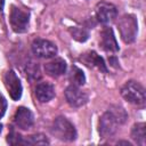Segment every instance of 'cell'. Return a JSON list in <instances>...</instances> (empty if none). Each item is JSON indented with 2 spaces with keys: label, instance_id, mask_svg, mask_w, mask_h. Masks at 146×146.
I'll return each mask as SVG.
<instances>
[{
  "label": "cell",
  "instance_id": "1",
  "mask_svg": "<svg viewBox=\"0 0 146 146\" xmlns=\"http://www.w3.org/2000/svg\"><path fill=\"white\" fill-rule=\"evenodd\" d=\"M128 119L125 110L119 105H112L99 119L98 131L102 138H108L113 136L119 125L123 124Z\"/></svg>",
  "mask_w": 146,
  "mask_h": 146
},
{
  "label": "cell",
  "instance_id": "2",
  "mask_svg": "<svg viewBox=\"0 0 146 146\" xmlns=\"http://www.w3.org/2000/svg\"><path fill=\"white\" fill-rule=\"evenodd\" d=\"M121 95L127 102L137 106H144L146 103L145 88L140 83L132 80L127 81L123 84L121 88Z\"/></svg>",
  "mask_w": 146,
  "mask_h": 146
},
{
  "label": "cell",
  "instance_id": "3",
  "mask_svg": "<svg viewBox=\"0 0 146 146\" xmlns=\"http://www.w3.org/2000/svg\"><path fill=\"white\" fill-rule=\"evenodd\" d=\"M117 30L120 32L121 39L125 43H132L138 33V23L133 15L125 14L121 16L117 21Z\"/></svg>",
  "mask_w": 146,
  "mask_h": 146
},
{
  "label": "cell",
  "instance_id": "4",
  "mask_svg": "<svg viewBox=\"0 0 146 146\" xmlns=\"http://www.w3.org/2000/svg\"><path fill=\"white\" fill-rule=\"evenodd\" d=\"M51 133L63 141H73L76 139L78 135L73 123H71L64 116H58L54 120L51 125Z\"/></svg>",
  "mask_w": 146,
  "mask_h": 146
},
{
  "label": "cell",
  "instance_id": "5",
  "mask_svg": "<svg viewBox=\"0 0 146 146\" xmlns=\"http://www.w3.org/2000/svg\"><path fill=\"white\" fill-rule=\"evenodd\" d=\"M10 25L16 33H24L29 29L30 14L29 11H24L18 7L13 6L9 16Z\"/></svg>",
  "mask_w": 146,
  "mask_h": 146
},
{
  "label": "cell",
  "instance_id": "6",
  "mask_svg": "<svg viewBox=\"0 0 146 146\" xmlns=\"http://www.w3.org/2000/svg\"><path fill=\"white\" fill-rule=\"evenodd\" d=\"M32 52L39 58H52L57 55V47L49 40L35 39L31 46Z\"/></svg>",
  "mask_w": 146,
  "mask_h": 146
},
{
  "label": "cell",
  "instance_id": "7",
  "mask_svg": "<svg viewBox=\"0 0 146 146\" xmlns=\"http://www.w3.org/2000/svg\"><path fill=\"white\" fill-rule=\"evenodd\" d=\"M95 14H96V18L99 23L108 24V23L113 22L116 18L117 10H116V7L113 3L102 1V2L97 3V6L95 8Z\"/></svg>",
  "mask_w": 146,
  "mask_h": 146
},
{
  "label": "cell",
  "instance_id": "8",
  "mask_svg": "<svg viewBox=\"0 0 146 146\" xmlns=\"http://www.w3.org/2000/svg\"><path fill=\"white\" fill-rule=\"evenodd\" d=\"M3 83L5 87L7 89V91L9 92V96L11 97L13 100H18L22 96V83L21 80L18 79V76L16 75V73L14 71H7L3 75Z\"/></svg>",
  "mask_w": 146,
  "mask_h": 146
},
{
  "label": "cell",
  "instance_id": "9",
  "mask_svg": "<svg viewBox=\"0 0 146 146\" xmlns=\"http://www.w3.org/2000/svg\"><path fill=\"white\" fill-rule=\"evenodd\" d=\"M65 98L68 105L72 107H81L88 102V95L74 84H71L66 88Z\"/></svg>",
  "mask_w": 146,
  "mask_h": 146
},
{
  "label": "cell",
  "instance_id": "10",
  "mask_svg": "<svg viewBox=\"0 0 146 146\" xmlns=\"http://www.w3.org/2000/svg\"><path fill=\"white\" fill-rule=\"evenodd\" d=\"M14 123L19 129L27 130L34 123V115L27 107H18L14 115Z\"/></svg>",
  "mask_w": 146,
  "mask_h": 146
},
{
  "label": "cell",
  "instance_id": "11",
  "mask_svg": "<svg viewBox=\"0 0 146 146\" xmlns=\"http://www.w3.org/2000/svg\"><path fill=\"white\" fill-rule=\"evenodd\" d=\"M100 44L105 51L116 52L119 51V46L114 36L113 30L111 27H105L100 33Z\"/></svg>",
  "mask_w": 146,
  "mask_h": 146
},
{
  "label": "cell",
  "instance_id": "12",
  "mask_svg": "<svg viewBox=\"0 0 146 146\" xmlns=\"http://www.w3.org/2000/svg\"><path fill=\"white\" fill-rule=\"evenodd\" d=\"M46 73L51 78H58L66 71V62L63 58H55L44 64Z\"/></svg>",
  "mask_w": 146,
  "mask_h": 146
},
{
  "label": "cell",
  "instance_id": "13",
  "mask_svg": "<svg viewBox=\"0 0 146 146\" xmlns=\"http://www.w3.org/2000/svg\"><path fill=\"white\" fill-rule=\"evenodd\" d=\"M35 97L41 103H47L55 97V88L51 83L40 82L35 87Z\"/></svg>",
  "mask_w": 146,
  "mask_h": 146
},
{
  "label": "cell",
  "instance_id": "14",
  "mask_svg": "<svg viewBox=\"0 0 146 146\" xmlns=\"http://www.w3.org/2000/svg\"><path fill=\"white\" fill-rule=\"evenodd\" d=\"M83 60L87 63L88 66H94V67H97L100 72H104V73H107V67H106V64L104 62V59L95 51H89L87 54H84L82 56Z\"/></svg>",
  "mask_w": 146,
  "mask_h": 146
},
{
  "label": "cell",
  "instance_id": "15",
  "mask_svg": "<svg viewBox=\"0 0 146 146\" xmlns=\"http://www.w3.org/2000/svg\"><path fill=\"white\" fill-rule=\"evenodd\" d=\"M131 138L140 146H145V144H146V124L144 122L133 124V127L131 129Z\"/></svg>",
  "mask_w": 146,
  "mask_h": 146
},
{
  "label": "cell",
  "instance_id": "16",
  "mask_svg": "<svg viewBox=\"0 0 146 146\" xmlns=\"http://www.w3.org/2000/svg\"><path fill=\"white\" fill-rule=\"evenodd\" d=\"M68 79L74 86H78V87L83 86L86 83V75H84L83 71L81 68H79L78 66H72L71 67Z\"/></svg>",
  "mask_w": 146,
  "mask_h": 146
},
{
  "label": "cell",
  "instance_id": "17",
  "mask_svg": "<svg viewBox=\"0 0 146 146\" xmlns=\"http://www.w3.org/2000/svg\"><path fill=\"white\" fill-rule=\"evenodd\" d=\"M49 140L46 138V136L38 133V135H32L26 138L23 137V145H48Z\"/></svg>",
  "mask_w": 146,
  "mask_h": 146
},
{
  "label": "cell",
  "instance_id": "18",
  "mask_svg": "<svg viewBox=\"0 0 146 146\" xmlns=\"http://www.w3.org/2000/svg\"><path fill=\"white\" fill-rule=\"evenodd\" d=\"M70 33L72 35V38L79 42H84L88 38H89V33L86 29L83 27H79V26H74V27H70Z\"/></svg>",
  "mask_w": 146,
  "mask_h": 146
},
{
  "label": "cell",
  "instance_id": "19",
  "mask_svg": "<svg viewBox=\"0 0 146 146\" xmlns=\"http://www.w3.org/2000/svg\"><path fill=\"white\" fill-rule=\"evenodd\" d=\"M26 75H27V78H29L31 81H34V80L40 79L41 74H40L39 65L35 64L34 62H31L30 64H27V65H26Z\"/></svg>",
  "mask_w": 146,
  "mask_h": 146
},
{
  "label": "cell",
  "instance_id": "20",
  "mask_svg": "<svg viewBox=\"0 0 146 146\" xmlns=\"http://www.w3.org/2000/svg\"><path fill=\"white\" fill-rule=\"evenodd\" d=\"M7 141L10 144V145H18V144H22L23 145V137L15 132V131H11L8 136H7Z\"/></svg>",
  "mask_w": 146,
  "mask_h": 146
},
{
  "label": "cell",
  "instance_id": "21",
  "mask_svg": "<svg viewBox=\"0 0 146 146\" xmlns=\"http://www.w3.org/2000/svg\"><path fill=\"white\" fill-rule=\"evenodd\" d=\"M6 108H7V102L5 100V98L0 95V119L3 116L5 112H6Z\"/></svg>",
  "mask_w": 146,
  "mask_h": 146
},
{
  "label": "cell",
  "instance_id": "22",
  "mask_svg": "<svg viewBox=\"0 0 146 146\" xmlns=\"http://www.w3.org/2000/svg\"><path fill=\"white\" fill-rule=\"evenodd\" d=\"M3 6H5V0H0V14L3 10Z\"/></svg>",
  "mask_w": 146,
  "mask_h": 146
},
{
  "label": "cell",
  "instance_id": "23",
  "mask_svg": "<svg viewBox=\"0 0 146 146\" xmlns=\"http://www.w3.org/2000/svg\"><path fill=\"white\" fill-rule=\"evenodd\" d=\"M117 144H125V145H128V146H130L131 144L130 143H128V141H117Z\"/></svg>",
  "mask_w": 146,
  "mask_h": 146
},
{
  "label": "cell",
  "instance_id": "24",
  "mask_svg": "<svg viewBox=\"0 0 146 146\" xmlns=\"http://www.w3.org/2000/svg\"><path fill=\"white\" fill-rule=\"evenodd\" d=\"M41 1H51V2H54V1H56V0H41Z\"/></svg>",
  "mask_w": 146,
  "mask_h": 146
}]
</instances>
